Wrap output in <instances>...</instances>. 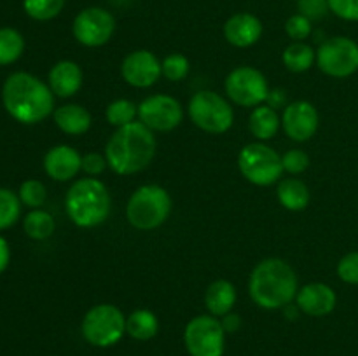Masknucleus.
Wrapping results in <instances>:
<instances>
[{
    "label": "nucleus",
    "instance_id": "0eeeda50",
    "mask_svg": "<svg viewBox=\"0 0 358 356\" xmlns=\"http://www.w3.org/2000/svg\"><path fill=\"white\" fill-rule=\"evenodd\" d=\"M80 330L91 346L110 348L126 334V318L119 307L112 304H98L83 318Z\"/></svg>",
    "mask_w": 358,
    "mask_h": 356
},
{
    "label": "nucleus",
    "instance_id": "393cba45",
    "mask_svg": "<svg viewBox=\"0 0 358 356\" xmlns=\"http://www.w3.org/2000/svg\"><path fill=\"white\" fill-rule=\"evenodd\" d=\"M283 65L294 73H303L317 63V51L306 42H292L285 47L282 54Z\"/></svg>",
    "mask_w": 358,
    "mask_h": 356
},
{
    "label": "nucleus",
    "instance_id": "7c9ffc66",
    "mask_svg": "<svg viewBox=\"0 0 358 356\" xmlns=\"http://www.w3.org/2000/svg\"><path fill=\"white\" fill-rule=\"evenodd\" d=\"M189 68H191L189 59L185 58L182 52H171V54H168L166 58L161 61L163 75L166 77L168 80H171V82H180V80H184L185 77H187Z\"/></svg>",
    "mask_w": 358,
    "mask_h": 356
},
{
    "label": "nucleus",
    "instance_id": "4be33fe9",
    "mask_svg": "<svg viewBox=\"0 0 358 356\" xmlns=\"http://www.w3.org/2000/svg\"><path fill=\"white\" fill-rule=\"evenodd\" d=\"M280 126H282V119H280L278 112L264 103L255 107L248 119V129L259 142L271 140L278 133Z\"/></svg>",
    "mask_w": 358,
    "mask_h": 356
},
{
    "label": "nucleus",
    "instance_id": "e433bc0d",
    "mask_svg": "<svg viewBox=\"0 0 358 356\" xmlns=\"http://www.w3.org/2000/svg\"><path fill=\"white\" fill-rule=\"evenodd\" d=\"M329 9L345 21H358V0H329Z\"/></svg>",
    "mask_w": 358,
    "mask_h": 356
},
{
    "label": "nucleus",
    "instance_id": "f257e3e1",
    "mask_svg": "<svg viewBox=\"0 0 358 356\" xmlns=\"http://www.w3.org/2000/svg\"><path fill=\"white\" fill-rule=\"evenodd\" d=\"M6 110L21 124H37L55 112V94L48 84L27 72L7 77L2 87Z\"/></svg>",
    "mask_w": 358,
    "mask_h": 356
},
{
    "label": "nucleus",
    "instance_id": "a211bd4d",
    "mask_svg": "<svg viewBox=\"0 0 358 356\" xmlns=\"http://www.w3.org/2000/svg\"><path fill=\"white\" fill-rule=\"evenodd\" d=\"M262 31H264V27H262L261 20L250 13L233 14L224 24L226 40L240 49L257 44L259 38L262 37Z\"/></svg>",
    "mask_w": 358,
    "mask_h": 356
},
{
    "label": "nucleus",
    "instance_id": "4468645a",
    "mask_svg": "<svg viewBox=\"0 0 358 356\" xmlns=\"http://www.w3.org/2000/svg\"><path fill=\"white\" fill-rule=\"evenodd\" d=\"M121 75L129 86L145 89L159 80L163 70H161V61L154 52L147 49H136L122 59Z\"/></svg>",
    "mask_w": 358,
    "mask_h": 356
},
{
    "label": "nucleus",
    "instance_id": "ea45409f",
    "mask_svg": "<svg viewBox=\"0 0 358 356\" xmlns=\"http://www.w3.org/2000/svg\"><path fill=\"white\" fill-rule=\"evenodd\" d=\"M220 323H222L226 334L227 332H229V334H233V332H236L238 328L241 327V318L238 316V314L229 313V314H226V316H222V321H220Z\"/></svg>",
    "mask_w": 358,
    "mask_h": 356
},
{
    "label": "nucleus",
    "instance_id": "6e6552de",
    "mask_svg": "<svg viewBox=\"0 0 358 356\" xmlns=\"http://www.w3.org/2000/svg\"><path fill=\"white\" fill-rule=\"evenodd\" d=\"M191 121L210 135H222L233 128L234 110L215 91H198L189 101Z\"/></svg>",
    "mask_w": 358,
    "mask_h": 356
},
{
    "label": "nucleus",
    "instance_id": "c85d7f7f",
    "mask_svg": "<svg viewBox=\"0 0 358 356\" xmlns=\"http://www.w3.org/2000/svg\"><path fill=\"white\" fill-rule=\"evenodd\" d=\"M21 199L9 188H0V230L9 229L20 220Z\"/></svg>",
    "mask_w": 358,
    "mask_h": 356
},
{
    "label": "nucleus",
    "instance_id": "f03ea898",
    "mask_svg": "<svg viewBox=\"0 0 358 356\" xmlns=\"http://www.w3.org/2000/svg\"><path fill=\"white\" fill-rule=\"evenodd\" d=\"M156 138L143 122H131L114 131L105 147L108 168L117 175H135L145 170L156 156Z\"/></svg>",
    "mask_w": 358,
    "mask_h": 356
},
{
    "label": "nucleus",
    "instance_id": "b1692460",
    "mask_svg": "<svg viewBox=\"0 0 358 356\" xmlns=\"http://www.w3.org/2000/svg\"><path fill=\"white\" fill-rule=\"evenodd\" d=\"M159 321L149 309H136L126 318V334L136 341H150L157 335Z\"/></svg>",
    "mask_w": 358,
    "mask_h": 356
},
{
    "label": "nucleus",
    "instance_id": "20e7f679",
    "mask_svg": "<svg viewBox=\"0 0 358 356\" xmlns=\"http://www.w3.org/2000/svg\"><path fill=\"white\" fill-rule=\"evenodd\" d=\"M110 192L98 178H80L66 192V215L83 229L101 225L110 215Z\"/></svg>",
    "mask_w": 358,
    "mask_h": 356
},
{
    "label": "nucleus",
    "instance_id": "473e14b6",
    "mask_svg": "<svg viewBox=\"0 0 358 356\" xmlns=\"http://www.w3.org/2000/svg\"><path fill=\"white\" fill-rule=\"evenodd\" d=\"M285 31L292 38V42H304L313 31V23L303 14H294L287 20Z\"/></svg>",
    "mask_w": 358,
    "mask_h": 356
},
{
    "label": "nucleus",
    "instance_id": "6ab92c4d",
    "mask_svg": "<svg viewBox=\"0 0 358 356\" xmlns=\"http://www.w3.org/2000/svg\"><path fill=\"white\" fill-rule=\"evenodd\" d=\"M49 87L58 98H70L83 87V70L76 61L63 59L49 70Z\"/></svg>",
    "mask_w": 358,
    "mask_h": 356
},
{
    "label": "nucleus",
    "instance_id": "7ed1b4c3",
    "mask_svg": "<svg viewBox=\"0 0 358 356\" xmlns=\"http://www.w3.org/2000/svg\"><path fill=\"white\" fill-rule=\"evenodd\" d=\"M297 276L292 265L282 258H264L254 267L248 281L252 300L262 309H280L297 295Z\"/></svg>",
    "mask_w": 358,
    "mask_h": 356
},
{
    "label": "nucleus",
    "instance_id": "79ce46f5",
    "mask_svg": "<svg viewBox=\"0 0 358 356\" xmlns=\"http://www.w3.org/2000/svg\"><path fill=\"white\" fill-rule=\"evenodd\" d=\"M283 311H285V316L289 318V320H297V316H299V313H301V309H299V306H292V302L290 304H287L285 307H283Z\"/></svg>",
    "mask_w": 358,
    "mask_h": 356
},
{
    "label": "nucleus",
    "instance_id": "f3484780",
    "mask_svg": "<svg viewBox=\"0 0 358 356\" xmlns=\"http://www.w3.org/2000/svg\"><path fill=\"white\" fill-rule=\"evenodd\" d=\"M44 170L56 181H69L83 170V157L73 147L56 145L44 156Z\"/></svg>",
    "mask_w": 358,
    "mask_h": 356
},
{
    "label": "nucleus",
    "instance_id": "4c0bfd02",
    "mask_svg": "<svg viewBox=\"0 0 358 356\" xmlns=\"http://www.w3.org/2000/svg\"><path fill=\"white\" fill-rule=\"evenodd\" d=\"M108 166L107 157L101 156V154L90 152L86 156H83V171L87 173L90 177H96L105 171V168Z\"/></svg>",
    "mask_w": 358,
    "mask_h": 356
},
{
    "label": "nucleus",
    "instance_id": "aec40b11",
    "mask_svg": "<svg viewBox=\"0 0 358 356\" xmlns=\"http://www.w3.org/2000/svg\"><path fill=\"white\" fill-rule=\"evenodd\" d=\"M52 117H55L56 126H58L65 135L79 136L90 131L91 128V114L83 107V105H62V107L56 108V110L52 112Z\"/></svg>",
    "mask_w": 358,
    "mask_h": 356
},
{
    "label": "nucleus",
    "instance_id": "39448f33",
    "mask_svg": "<svg viewBox=\"0 0 358 356\" xmlns=\"http://www.w3.org/2000/svg\"><path fill=\"white\" fill-rule=\"evenodd\" d=\"M171 212V198L161 185H142L129 198L126 218L135 229L152 230L163 225Z\"/></svg>",
    "mask_w": 358,
    "mask_h": 356
},
{
    "label": "nucleus",
    "instance_id": "1a4fd4ad",
    "mask_svg": "<svg viewBox=\"0 0 358 356\" xmlns=\"http://www.w3.org/2000/svg\"><path fill=\"white\" fill-rule=\"evenodd\" d=\"M184 342L191 356H222L226 349V330L215 316L199 314L185 327Z\"/></svg>",
    "mask_w": 358,
    "mask_h": 356
},
{
    "label": "nucleus",
    "instance_id": "72a5a7b5",
    "mask_svg": "<svg viewBox=\"0 0 358 356\" xmlns=\"http://www.w3.org/2000/svg\"><path fill=\"white\" fill-rule=\"evenodd\" d=\"M283 170L290 175H299L303 171L308 170L310 166V156H308L304 150L301 149H292L289 152H285V156H282Z\"/></svg>",
    "mask_w": 358,
    "mask_h": 356
},
{
    "label": "nucleus",
    "instance_id": "c756f323",
    "mask_svg": "<svg viewBox=\"0 0 358 356\" xmlns=\"http://www.w3.org/2000/svg\"><path fill=\"white\" fill-rule=\"evenodd\" d=\"M66 0H23L24 13L37 21L55 20L65 7Z\"/></svg>",
    "mask_w": 358,
    "mask_h": 356
},
{
    "label": "nucleus",
    "instance_id": "f8f14e48",
    "mask_svg": "<svg viewBox=\"0 0 358 356\" xmlns=\"http://www.w3.org/2000/svg\"><path fill=\"white\" fill-rule=\"evenodd\" d=\"M72 31L79 44L86 47H100L114 35L115 20L103 7H86L73 20Z\"/></svg>",
    "mask_w": 358,
    "mask_h": 356
},
{
    "label": "nucleus",
    "instance_id": "2f4dec72",
    "mask_svg": "<svg viewBox=\"0 0 358 356\" xmlns=\"http://www.w3.org/2000/svg\"><path fill=\"white\" fill-rule=\"evenodd\" d=\"M48 198V191L45 185L38 180H27L21 184L20 187V199L24 206L31 209L41 208Z\"/></svg>",
    "mask_w": 358,
    "mask_h": 356
},
{
    "label": "nucleus",
    "instance_id": "dca6fc26",
    "mask_svg": "<svg viewBox=\"0 0 358 356\" xmlns=\"http://www.w3.org/2000/svg\"><path fill=\"white\" fill-rule=\"evenodd\" d=\"M296 304L299 306L301 313L322 318L334 311L336 304H338V295L325 283H310L297 290Z\"/></svg>",
    "mask_w": 358,
    "mask_h": 356
},
{
    "label": "nucleus",
    "instance_id": "412c9836",
    "mask_svg": "<svg viewBox=\"0 0 358 356\" xmlns=\"http://www.w3.org/2000/svg\"><path fill=\"white\" fill-rule=\"evenodd\" d=\"M234 304H236V288L227 279H217L206 288L205 306L212 316H226L231 313Z\"/></svg>",
    "mask_w": 358,
    "mask_h": 356
},
{
    "label": "nucleus",
    "instance_id": "cd10ccee",
    "mask_svg": "<svg viewBox=\"0 0 358 356\" xmlns=\"http://www.w3.org/2000/svg\"><path fill=\"white\" fill-rule=\"evenodd\" d=\"M136 115H138V107L129 100H115L105 108V119L108 124L115 126V128H122L131 122H135Z\"/></svg>",
    "mask_w": 358,
    "mask_h": 356
},
{
    "label": "nucleus",
    "instance_id": "5701e85b",
    "mask_svg": "<svg viewBox=\"0 0 358 356\" xmlns=\"http://www.w3.org/2000/svg\"><path fill=\"white\" fill-rule=\"evenodd\" d=\"M276 195L280 205L290 212H301L310 205V188L299 178H283L278 184Z\"/></svg>",
    "mask_w": 358,
    "mask_h": 356
},
{
    "label": "nucleus",
    "instance_id": "c9c22d12",
    "mask_svg": "<svg viewBox=\"0 0 358 356\" xmlns=\"http://www.w3.org/2000/svg\"><path fill=\"white\" fill-rule=\"evenodd\" d=\"M338 276L348 285H358V251L346 253L339 260Z\"/></svg>",
    "mask_w": 358,
    "mask_h": 356
},
{
    "label": "nucleus",
    "instance_id": "9b49d317",
    "mask_svg": "<svg viewBox=\"0 0 358 356\" xmlns=\"http://www.w3.org/2000/svg\"><path fill=\"white\" fill-rule=\"evenodd\" d=\"M226 94L240 107L255 108L266 103L269 94L268 79L254 66H238L226 77Z\"/></svg>",
    "mask_w": 358,
    "mask_h": 356
},
{
    "label": "nucleus",
    "instance_id": "bb28decb",
    "mask_svg": "<svg viewBox=\"0 0 358 356\" xmlns=\"http://www.w3.org/2000/svg\"><path fill=\"white\" fill-rule=\"evenodd\" d=\"M24 51V38L14 28H0V65H10Z\"/></svg>",
    "mask_w": 358,
    "mask_h": 356
},
{
    "label": "nucleus",
    "instance_id": "ddd939ff",
    "mask_svg": "<svg viewBox=\"0 0 358 356\" xmlns=\"http://www.w3.org/2000/svg\"><path fill=\"white\" fill-rule=\"evenodd\" d=\"M140 122L152 131H171L184 119V110L177 98L168 94H154L138 105Z\"/></svg>",
    "mask_w": 358,
    "mask_h": 356
},
{
    "label": "nucleus",
    "instance_id": "423d86ee",
    "mask_svg": "<svg viewBox=\"0 0 358 356\" xmlns=\"http://www.w3.org/2000/svg\"><path fill=\"white\" fill-rule=\"evenodd\" d=\"M238 168L250 184L259 185V187H268V185L276 184L285 171L282 156L262 142L248 143L240 150Z\"/></svg>",
    "mask_w": 358,
    "mask_h": 356
},
{
    "label": "nucleus",
    "instance_id": "9d476101",
    "mask_svg": "<svg viewBox=\"0 0 358 356\" xmlns=\"http://www.w3.org/2000/svg\"><path fill=\"white\" fill-rule=\"evenodd\" d=\"M317 65L325 75L345 79L358 70V44L350 37H331L317 51Z\"/></svg>",
    "mask_w": 358,
    "mask_h": 356
},
{
    "label": "nucleus",
    "instance_id": "f704fd0d",
    "mask_svg": "<svg viewBox=\"0 0 358 356\" xmlns=\"http://www.w3.org/2000/svg\"><path fill=\"white\" fill-rule=\"evenodd\" d=\"M297 9H299V14L306 16L311 23L324 20L331 10L329 0H297Z\"/></svg>",
    "mask_w": 358,
    "mask_h": 356
},
{
    "label": "nucleus",
    "instance_id": "a19ab883",
    "mask_svg": "<svg viewBox=\"0 0 358 356\" xmlns=\"http://www.w3.org/2000/svg\"><path fill=\"white\" fill-rule=\"evenodd\" d=\"M10 260V250H9V243L0 236V272H3L9 265Z\"/></svg>",
    "mask_w": 358,
    "mask_h": 356
},
{
    "label": "nucleus",
    "instance_id": "a878e982",
    "mask_svg": "<svg viewBox=\"0 0 358 356\" xmlns=\"http://www.w3.org/2000/svg\"><path fill=\"white\" fill-rule=\"evenodd\" d=\"M55 218H52L51 213L44 212V209L37 208L31 209L23 220V229L27 232L28 237L35 241L48 239L55 232Z\"/></svg>",
    "mask_w": 358,
    "mask_h": 356
},
{
    "label": "nucleus",
    "instance_id": "2eb2a0df",
    "mask_svg": "<svg viewBox=\"0 0 358 356\" xmlns=\"http://www.w3.org/2000/svg\"><path fill=\"white\" fill-rule=\"evenodd\" d=\"M282 126L287 136L294 142H308L313 138L320 126V115L313 103L297 100L283 108Z\"/></svg>",
    "mask_w": 358,
    "mask_h": 356
},
{
    "label": "nucleus",
    "instance_id": "58836bf2",
    "mask_svg": "<svg viewBox=\"0 0 358 356\" xmlns=\"http://www.w3.org/2000/svg\"><path fill=\"white\" fill-rule=\"evenodd\" d=\"M285 98H287L285 91H283V89H273V91H269L268 100H266V105H269V107L275 108V110H276V108H285L287 107Z\"/></svg>",
    "mask_w": 358,
    "mask_h": 356
}]
</instances>
